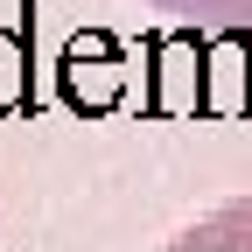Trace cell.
Masks as SVG:
<instances>
[{"label":"cell","mask_w":252,"mask_h":252,"mask_svg":"<svg viewBox=\"0 0 252 252\" xmlns=\"http://www.w3.org/2000/svg\"><path fill=\"white\" fill-rule=\"evenodd\" d=\"M168 252H252V196H231L203 210L196 224H182L168 238Z\"/></svg>","instance_id":"6da1fadb"},{"label":"cell","mask_w":252,"mask_h":252,"mask_svg":"<svg viewBox=\"0 0 252 252\" xmlns=\"http://www.w3.org/2000/svg\"><path fill=\"white\" fill-rule=\"evenodd\" d=\"M154 14H175L189 28H217V35L252 42V0H147Z\"/></svg>","instance_id":"7a4b0ae2"}]
</instances>
